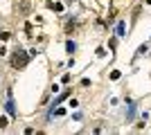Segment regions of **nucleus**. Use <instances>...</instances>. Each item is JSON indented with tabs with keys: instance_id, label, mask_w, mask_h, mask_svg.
Masks as SVG:
<instances>
[{
	"instance_id": "obj_1",
	"label": "nucleus",
	"mask_w": 151,
	"mask_h": 135,
	"mask_svg": "<svg viewBox=\"0 0 151 135\" xmlns=\"http://www.w3.org/2000/svg\"><path fill=\"white\" fill-rule=\"evenodd\" d=\"M29 63V54H27L25 50H16V54L12 56V68L14 70H18V68H25V65Z\"/></svg>"
},
{
	"instance_id": "obj_2",
	"label": "nucleus",
	"mask_w": 151,
	"mask_h": 135,
	"mask_svg": "<svg viewBox=\"0 0 151 135\" xmlns=\"http://www.w3.org/2000/svg\"><path fill=\"white\" fill-rule=\"evenodd\" d=\"M5 108H7V113L12 117H16V106H14V92H12V88L7 90V104H5Z\"/></svg>"
},
{
	"instance_id": "obj_3",
	"label": "nucleus",
	"mask_w": 151,
	"mask_h": 135,
	"mask_svg": "<svg viewBox=\"0 0 151 135\" xmlns=\"http://www.w3.org/2000/svg\"><path fill=\"white\" fill-rule=\"evenodd\" d=\"M68 95H70V90H65V92H61V95H59L57 99H54V104H52V106H59V104H61V101H63V99H65V97H68Z\"/></svg>"
},
{
	"instance_id": "obj_4",
	"label": "nucleus",
	"mask_w": 151,
	"mask_h": 135,
	"mask_svg": "<svg viewBox=\"0 0 151 135\" xmlns=\"http://www.w3.org/2000/svg\"><path fill=\"white\" fill-rule=\"evenodd\" d=\"M115 34H117V36H124V23H117V27H115Z\"/></svg>"
},
{
	"instance_id": "obj_5",
	"label": "nucleus",
	"mask_w": 151,
	"mask_h": 135,
	"mask_svg": "<svg viewBox=\"0 0 151 135\" xmlns=\"http://www.w3.org/2000/svg\"><path fill=\"white\" fill-rule=\"evenodd\" d=\"M65 50H68L70 54H72V52L77 50V45H75V41H68V43H65Z\"/></svg>"
},
{
	"instance_id": "obj_6",
	"label": "nucleus",
	"mask_w": 151,
	"mask_h": 135,
	"mask_svg": "<svg viewBox=\"0 0 151 135\" xmlns=\"http://www.w3.org/2000/svg\"><path fill=\"white\" fill-rule=\"evenodd\" d=\"M7 124H9V119H7V117H0V129H7Z\"/></svg>"
},
{
	"instance_id": "obj_7",
	"label": "nucleus",
	"mask_w": 151,
	"mask_h": 135,
	"mask_svg": "<svg viewBox=\"0 0 151 135\" xmlns=\"http://www.w3.org/2000/svg\"><path fill=\"white\" fill-rule=\"evenodd\" d=\"M57 117H61V115H65V108H57V110H52Z\"/></svg>"
},
{
	"instance_id": "obj_8",
	"label": "nucleus",
	"mask_w": 151,
	"mask_h": 135,
	"mask_svg": "<svg viewBox=\"0 0 151 135\" xmlns=\"http://www.w3.org/2000/svg\"><path fill=\"white\" fill-rule=\"evenodd\" d=\"M111 79H113V81H117V79H120V72L113 70V72H111Z\"/></svg>"
},
{
	"instance_id": "obj_9",
	"label": "nucleus",
	"mask_w": 151,
	"mask_h": 135,
	"mask_svg": "<svg viewBox=\"0 0 151 135\" xmlns=\"http://www.w3.org/2000/svg\"><path fill=\"white\" fill-rule=\"evenodd\" d=\"M9 36H12V34H9V32H2V34H0V41H7V39H9Z\"/></svg>"
},
{
	"instance_id": "obj_10",
	"label": "nucleus",
	"mask_w": 151,
	"mask_h": 135,
	"mask_svg": "<svg viewBox=\"0 0 151 135\" xmlns=\"http://www.w3.org/2000/svg\"><path fill=\"white\" fill-rule=\"evenodd\" d=\"M7 54V47H2V45H0V56H5Z\"/></svg>"
}]
</instances>
